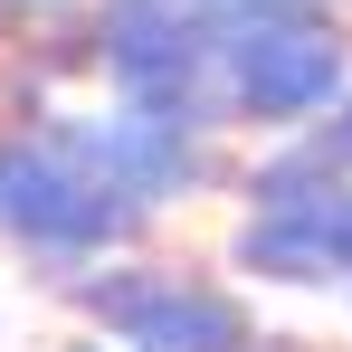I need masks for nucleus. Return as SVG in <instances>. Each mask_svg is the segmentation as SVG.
<instances>
[{"label": "nucleus", "instance_id": "1", "mask_svg": "<svg viewBox=\"0 0 352 352\" xmlns=\"http://www.w3.org/2000/svg\"><path fill=\"white\" fill-rule=\"evenodd\" d=\"M115 324H133V343L143 352H229L238 343V314L219 295H172V286H115L96 295Z\"/></svg>", "mask_w": 352, "mask_h": 352}, {"label": "nucleus", "instance_id": "2", "mask_svg": "<svg viewBox=\"0 0 352 352\" xmlns=\"http://www.w3.org/2000/svg\"><path fill=\"white\" fill-rule=\"evenodd\" d=\"M238 86H248V105L295 115V105L333 96V48H324V38H257V48L238 58Z\"/></svg>", "mask_w": 352, "mask_h": 352}]
</instances>
